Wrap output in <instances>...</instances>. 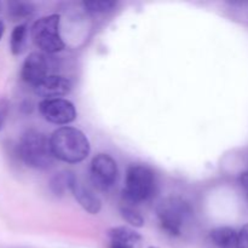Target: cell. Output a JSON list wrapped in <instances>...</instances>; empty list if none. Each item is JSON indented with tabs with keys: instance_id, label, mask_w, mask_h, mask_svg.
<instances>
[{
	"instance_id": "obj_1",
	"label": "cell",
	"mask_w": 248,
	"mask_h": 248,
	"mask_svg": "<svg viewBox=\"0 0 248 248\" xmlns=\"http://www.w3.org/2000/svg\"><path fill=\"white\" fill-rule=\"evenodd\" d=\"M50 144L55 159L67 164H79L91 152L86 135L79 128L70 126L57 128L50 137Z\"/></svg>"
},
{
	"instance_id": "obj_2",
	"label": "cell",
	"mask_w": 248,
	"mask_h": 248,
	"mask_svg": "<svg viewBox=\"0 0 248 248\" xmlns=\"http://www.w3.org/2000/svg\"><path fill=\"white\" fill-rule=\"evenodd\" d=\"M17 154L26 166L35 170L50 169L55 161L50 138L38 130H28L22 135Z\"/></svg>"
},
{
	"instance_id": "obj_3",
	"label": "cell",
	"mask_w": 248,
	"mask_h": 248,
	"mask_svg": "<svg viewBox=\"0 0 248 248\" xmlns=\"http://www.w3.org/2000/svg\"><path fill=\"white\" fill-rule=\"evenodd\" d=\"M156 178L152 169L145 165H132L126 172L123 196L128 205L145 202L154 195Z\"/></svg>"
},
{
	"instance_id": "obj_4",
	"label": "cell",
	"mask_w": 248,
	"mask_h": 248,
	"mask_svg": "<svg viewBox=\"0 0 248 248\" xmlns=\"http://www.w3.org/2000/svg\"><path fill=\"white\" fill-rule=\"evenodd\" d=\"M193 208L188 201L179 196H170L156 207V216L160 227L170 236H179L183 228L190 219Z\"/></svg>"
},
{
	"instance_id": "obj_5",
	"label": "cell",
	"mask_w": 248,
	"mask_h": 248,
	"mask_svg": "<svg viewBox=\"0 0 248 248\" xmlns=\"http://www.w3.org/2000/svg\"><path fill=\"white\" fill-rule=\"evenodd\" d=\"M61 16L58 14L41 17L31 27V39L38 48L45 53H57L64 48L60 33Z\"/></svg>"
},
{
	"instance_id": "obj_6",
	"label": "cell",
	"mask_w": 248,
	"mask_h": 248,
	"mask_svg": "<svg viewBox=\"0 0 248 248\" xmlns=\"http://www.w3.org/2000/svg\"><path fill=\"white\" fill-rule=\"evenodd\" d=\"M119 170L116 161L108 154H98L92 159L90 167L91 182L98 190L108 191L118 181Z\"/></svg>"
},
{
	"instance_id": "obj_7",
	"label": "cell",
	"mask_w": 248,
	"mask_h": 248,
	"mask_svg": "<svg viewBox=\"0 0 248 248\" xmlns=\"http://www.w3.org/2000/svg\"><path fill=\"white\" fill-rule=\"evenodd\" d=\"M38 108L41 116L55 125H68L73 123L78 115L74 104L65 98L43 99Z\"/></svg>"
},
{
	"instance_id": "obj_8",
	"label": "cell",
	"mask_w": 248,
	"mask_h": 248,
	"mask_svg": "<svg viewBox=\"0 0 248 248\" xmlns=\"http://www.w3.org/2000/svg\"><path fill=\"white\" fill-rule=\"evenodd\" d=\"M48 60L44 53L31 52L24 60L21 68V78L26 84L35 87L48 77Z\"/></svg>"
},
{
	"instance_id": "obj_9",
	"label": "cell",
	"mask_w": 248,
	"mask_h": 248,
	"mask_svg": "<svg viewBox=\"0 0 248 248\" xmlns=\"http://www.w3.org/2000/svg\"><path fill=\"white\" fill-rule=\"evenodd\" d=\"M72 87V82L67 78L61 75H48L33 89L35 94L43 99H53L69 94Z\"/></svg>"
},
{
	"instance_id": "obj_10",
	"label": "cell",
	"mask_w": 248,
	"mask_h": 248,
	"mask_svg": "<svg viewBox=\"0 0 248 248\" xmlns=\"http://www.w3.org/2000/svg\"><path fill=\"white\" fill-rule=\"evenodd\" d=\"M70 193L79 202V205L90 215H97L102 208V202L98 196L89 188L85 186L78 178L74 179L70 186Z\"/></svg>"
},
{
	"instance_id": "obj_11",
	"label": "cell",
	"mask_w": 248,
	"mask_h": 248,
	"mask_svg": "<svg viewBox=\"0 0 248 248\" xmlns=\"http://www.w3.org/2000/svg\"><path fill=\"white\" fill-rule=\"evenodd\" d=\"M109 248H140L142 236L128 227H115L109 229Z\"/></svg>"
},
{
	"instance_id": "obj_12",
	"label": "cell",
	"mask_w": 248,
	"mask_h": 248,
	"mask_svg": "<svg viewBox=\"0 0 248 248\" xmlns=\"http://www.w3.org/2000/svg\"><path fill=\"white\" fill-rule=\"evenodd\" d=\"M210 240L217 248H236L237 232L232 227H219L211 230Z\"/></svg>"
},
{
	"instance_id": "obj_13",
	"label": "cell",
	"mask_w": 248,
	"mask_h": 248,
	"mask_svg": "<svg viewBox=\"0 0 248 248\" xmlns=\"http://www.w3.org/2000/svg\"><path fill=\"white\" fill-rule=\"evenodd\" d=\"M77 178L73 172L62 171L56 173L50 181V189L55 195L63 196L67 191H70V186L74 179Z\"/></svg>"
},
{
	"instance_id": "obj_14",
	"label": "cell",
	"mask_w": 248,
	"mask_h": 248,
	"mask_svg": "<svg viewBox=\"0 0 248 248\" xmlns=\"http://www.w3.org/2000/svg\"><path fill=\"white\" fill-rule=\"evenodd\" d=\"M27 31H28V27L26 23L17 24L12 29L11 36H10V48H11V53L14 56H18L23 52L24 45H26Z\"/></svg>"
},
{
	"instance_id": "obj_15",
	"label": "cell",
	"mask_w": 248,
	"mask_h": 248,
	"mask_svg": "<svg viewBox=\"0 0 248 248\" xmlns=\"http://www.w3.org/2000/svg\"><path fill=\"white\" fill-rule=\"evenodd\" d=\"M7 9H9V16L14 21L28 18L35 11L34 5L27 1H10L7 5Z\"/></svg>"
},
{
	"instance_id": "obj_16",
	"label": "cell",
	"mask_w": 248,
	"mask_h": 248,
	"mask_svg": "<svg viewBox=\"0 0 248 248\" xmlns=\"http://www.w3.org/2000/svg\"><path fill=\"white\" fill-rule=\"evenodd\" d=\"M82 5L89 14L99 15L111 11L116 6V2L110 0H91V1H84Z\"/></svg>"
},
{
	"instance_id": "obj_17",
	"label": "cell",
	"mask_w": 248,
	"mask_h": 248,
	"mask_svg": "<svg viewBox=\"0 0 248 248\" xmlns=\"http://www.w3.org/2000/svg\"><path fill=\"white\" fill-rule=\"evenodd\" d=\"M120 213L124 219L130 225L135 228H142L144 225V218L140 212L133 207L132 205H125L124 203L120 207Z\"/></svg>"
},
{
	"instance_id": "obj_18",
	"label": "cell",
	"mask_w": 248,
	"mask_h": 248,
	"mask_svg": "<svg viewBox=\"0 0 248 248\" xmlns=\"http://www.w3.org/2000/svg\"><path fill=\"white\" fill-rule=\"evenodd\" d=\"M236 248H248V224L242 225L237 232Z\"/></svg>"
},
{
	"instance_id": "obj_19",
	"label": "cell",
	"mask_w": 248,
	"mask_h": 248,
	"mask_svg": "<svg viewBox=\"0 0 248 248\" xmlns=\"http://www.w3.org/2000/svg\"><path fill=\"white\" fill-rule=\"evenodd\" d=\"M240 182H241L242 188L246 191V195L248 199V172H245V173L241 174V178H240Z\"/></svg>"
},
{
	"instance_id": "obj_20",
	"label": "cell",
	"mask_w": 248,
	"mask_h": 248,
	"mask_svg": "<svg viewBox=\"0 0 248 248\" xmlns=\"http://www.w3.org/2000/svg\"><path fill=\"white\" fill-rule=\"evenodd\" d=\"M4 33H5V23H4V21H1V19H0V40H1Z\"/></svg>"
},
{
	"instance_id": "obj_21",
	"label": "cell",
	"mask_w": 248,
	"mask_h": 248,
	"mask_svg": "<svg viewBox=\"0 0 248 248\" xmlns=\"http://www.w3.org/2000/svg\"><path fill=\"white\" fill-rule=\"evenodd\" d=\"M2 127H4V116H2L1 111H0V131L2 130Z\"/></svg>"
},
{
	"instance_id": "obj_22",
	"label": "cell",
	"mask_w": 248,
	"mask_h": 248,
	"mask_svg": "<svg viewBox=\"0 0 248 248\" xmlns=\"http://www.w3.org/2000/svg\"><path fill=\"white\" fill-rule=\"evenodd\" d=\"M149 248H157V247H149Z\"/></svg>"
}]
</instances>
